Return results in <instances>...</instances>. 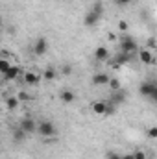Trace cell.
<instances>
[{
    "mask_svg": "<svg viewBox=\"0 0 157 159\" xmlns=\"http://www.w3.org/2000/svg\"><path fill=\"white\" fill-rule=\"evenodd\" d=\"M141 48H139V44L135 43L133 37H129V35H124L122 39H120V50L118 52H122V54H128V56H133L135 52H139Z\"/></svg>",
    "mask_w": 157,
    "mask_h": 159,
    "instance_id": "1",
    "label": "cell"
},
{
    "mask_svg": "<svg viewBox=\"0 0 157 159\" xmlns=\"http://www.w3.org/2000/svg\"><path fill=\"white\" fill-rule=\"evenodd\" d=\"M37 131H39L41 137L50 139V137H54V135H56V126H54V122H52V120H41L39 126H37Z\"/></svg>",
    "mask_w": 157,
    "mask_h": 159,
    "instance_id": "2",
    "label": "cell"
},
{
    "mask_svg": "<svg viewBox=\"0 0 157 159\" xmlns=\"http://www.w3.org/2000/svg\"><path fill=\"white\" fill-rule=\"evenodd\" d=\"M139 91H141V94H142V96H146V98H150V100L157 102V83L144 81V83H141Z\"/></svg>",
    "mask_w": 157,
    "mask_h": 159,
    "instance_id": "3",
    "label": "cell"
},
{
    "mask_svg": "<svg viewBox=\"0 0 157 159\" xmlns=\"http://www.w3.org/2000/svg\"><path fill=\"white\" fill-rule=\"evenodd\" d=\"M92 111L96 115H111L115 111V106L113 104H107V102H94L92 104Z\"/></svg>",
    "mask_w": 157,
    "mask_h": 159,
    "instance_id": "4",
    "label": "cell"
},
{
    "mask_svg": "<svg viewBox=\"0 0 157 159\" xmlns=\"http://www.w3.org/2000/svg\"><path fill=\"white\" fill-rule=\"evenodd\" d=\"M48 52V41L44 37H39V39L34 43V54L35 56H44Z\"/></svg>",
    "mask_w": 157,
    "mask_h": 159,
    "instance_id": "5",
    "label": "cell"
},
{
    "mask_svg": "<svg viewBox=\"0 0 157 159\" xmlns=\"http://www.w3.org/2000/svg\"><path fill=\"white\" fill-rule=\"evenodd\" d=\"M37 126H39V122H35V120L30 119V117L22 119V122H20V128H22L26 133H34V131H37Z\"/></svg>",
    "mask_w": 157,
    "mask_h": 159,
    "instance_id": "6",
    "label": "cell"
},
{
    "mask_svg": "<svg viewBox=\"0 0 157 159\" xmlns=\"http://www.w3.org/2000/svg\"><path fill=\"white\" fill-rule=\"evenodd\" d=\"M139 59H141V63H144V65H152L155 59H154V54H152V50L150 48H142V50H139Z\"/></svg>",
    "mask_w": 157,
    "mask_h": 159,
    "instance_id": "7",
    "label": "cell"
},
{
    "mask_svg": "<svg viewBox=\"0 0 157 159\" xmlns=\"http://www.w3.org/2000/svg\"><path fill=\"white\" fill-rule=\"evenodd\" d=\"M109 74H105V72H98V74H94L92 76V83L94 85H109Z\"/></svg>",
    "mask_w": 157,
    "mask_h": 159,
    "instance_id": "8",
    "label": "cell"
},
{
    "mask_svg": "<svg viewBox=\"0 0 157 159\" xmlns=\"http://www.w3.org/2000/svg\"><path fill=\"white\" fill-rule=\"evenodd\" d=\"M102 17L98 15V13H94V11H89L87 15H85V19H83V22H85V26H94L98 20H100Z\"/></svg>",
    "mask_w": 157,
    "mask_h": 159,
    "instance_id": "9",
    "label": "cell"
},
{
    "mask_svg": "<svg viewBox=\"0 0 157 159\" xmlns=\"http://www.w3.org/2000/svg\"><path fill=\"white\" fill-rule=\"evenodd\" d=\"M59 98H61L65 104H72V102L76 100V94H74V91H70V89H65V91H61Z\"/></svg>",
    "mask_w": 157,
    "mask_h": 159,
    "instance_id": "10",
    "label": "cell"
},
{
    "mask_svg": "<svg viewBox=\"0 0 157 159\" xmlns=\"http://www.w3.org/2000/svg\"><path fill=\"white\" fill-rule=\"evenodd\" d=\"M19 74H20L19 67H17V65H11V69H9L6 74H4V80H6V81H13V80L19 78Z\"/></svg>",
    "mask_w": 157,
    "mask_h": 159,
    "instance_id": "11",
    "label": "cell"
},
{
    "mask_svg": "<svg viewBox=\"0 0 157 159\" xmlns=\"http://www.w3.org/2000/svg\"><path fill=\"white\" fill-rule=\"evenodd\" d=\"M24 83H28V85H37L39 83L41 76L39 74H35V72H24Z\"/></svg>",
    "mask_w": 157,
    "mask_h": 159,
    "instance_id": "12",
    "label": "cell"
},
{
    "mask_svg": "<svg viewBox=\"0 0 157 159\" xmlns=\"http://www.w3.org/2000/svg\"><path fill=\"white\" fill-rule=\"evenodd\" d=\"M94 57H96V61H107V57H109V52H107V48H104V46H98V48L94 50Z\"/></svg>",
    "mask_w": 157,
    "mask_h": 159,
    "instance_id": "13",
    "label": "cell"
},
{
    "mask_svg": "<svg viewBox=\"0 0 157 159\" xmlns=\"http://www.w3.org/2000/svg\"><path fill=\"white\" fill-rule=\"evenodd\" d=\"M26 135H28V133H26L20 126H19L17 129H13V141H15V143H24V137H26Z\"/></svg>",
    "mask_w": 157,
    "mask_h": 159,
    "instance_id": "14",
    "label": "cell"
},
{
    "mask_svg": "<svg viewBox=\"0 0 157 159\" xmlns=\"http://www.w3.org/2000/svg\"><path fill=\"white\" fill-rule=\"evenodd\" d=\"M19 104H20L19 96H9V98L6 100V107H7V109H17V107H19Z\"/></svg>",
    "mask_w": 157,
    "mask_h": 159,
    "instance_id": "15",
    "label": "cell"
},
{
    "mask_svg": "<svg viewBox=\"0 0 157 159\" xmlns=\"http://www.w3.org/2000/svg\"><path fill=\"white\" fill-rule=\"evenodd\" d=\"M9 69H11V63H9L7 59H0V72H2V76H4Z\"/></svg>",
    "mask_w": 157,
    "mask_h": 159,
    "instance_id": "16",
    "label": "cell"
},
{
    "mask_svg": "<svg viewBox=\"0 0 157 159\" xmlns=\"http://www.w3.org/2000/svg\"><path fill=\"white\" fill-rule=\"evenodd\" d=\"M91 11H94V13H98V15L102 17V15H104V4H102V2L98 0V2H96V4L92 6V9H91Z\"/></svg>",
    "mask_w": 157,
    "mask_h": 159,
    "instance_id": "17",
    "label": "cell"
},
{
    "mask_svg": "<svg viewBox=\"0 0 157 159\" xmlns=\"http://www.w3.org/2000/svg\"><path fill=\"white\" fill-rule=\"evenodd\" d=\"M109 87H111L113 93H117V91H120V81H118L117 78H111L109 80Z\"/></svg>",
    "mask_w": 157,
    "mask_h": 159,
    "instance_id": "18",
    "label": "cell"
},
{
    "mask_svg": "<svg viewBox=\"0 0 157 159\" xmlns=\"http://www.w3.org/2000/svg\"><path fill=\"white\" fill-rule=\"evenodd\" d=\"M43 78L46 80V81H52V80L56 78V70H52V69H46V70H44V74H43Z\"/></svg>",
    "mask_w": 157,
    "mask_h": 159,
    "instance_id": "19",
    "label": "cell"
},
{
    "mask_svg": "<svg viewBox=\"0 0 157 159\" xmlns=\"http://www.w3.org/2000/svg\"><path fill=\"white\" fill-rule=\"evenodd\" d=\"M133 156H135V159H148V157H146V154H144L142 150H137V152H133Z\"/></svg>",
    "mask_w": 157,
    "mask_h": 159,
    "instance_id": "20",
    "label": "cell"
},
{
    "mask_svg": "<svg viewBox=\"0 0 157 159\" xmlns=\"http://www.w3.org/2000/svg\"><path fill=\"white\" fill-rule=\"evenodd\" d=\"M107 159H122V154H117V152H107Z\"/></svg>",
    "mask_w": 157,
    "mask_h": 159,
    "instance_id": "21",
    "label": "cell"
},
{
    "mask_svg": "<svg viewBox=\"0 0 157 159\" xmlns=\"http://www.w3.org/2000/svg\"><path fill=\"white\" fill-rule=\"evenodd\" d=\"M19 100H20V102H26V100H30V94L22 91V93H19Z\"/></svg>",
    "mask_w": 157,
    "mask_h": 159,
    "instance_id": "22",
    "label": "cell"
},
{
    "mask_svg": "<svg viewBox=\"0 0 157 159\" xmlns=\"http://www.w3.org/2000/svg\"><path fill=\"white\" fill-rule=\"evenodd\" d=\"M61 72H63V74H72V67H70V65H63Z\"/></svg>",
    "mask_w": 157,
    "mask_h": 159,
    "instance_id": "23",
    "label": "cell"
},
{
    "mask_svg": "<svg viewBox=\"0 0 157 159\" xmlns=\"http://www.w3.org/2000/svg\"><path fill=\"white\" fill-rule=\"evenodd\" d=\"M148 137L157 139V128H150V129H148Z\"/></svg>",
    "mask_w": 157,
    "mask_h": 159,
    "instance_id": "24",
    "label": "cell"
},
{
    "mask_svg": "<svg viewBox=\"0 0 157 159\" xmlns=\"http://www.w3.org/2000/svg\"><path fill=\"white\" fill-rule=\"evenodd\" d=\"M122 159H135V156H133V152L131 154H122Z\"/></svg>",
    "mask_w": 157,
    "mask_h": 159,
    "instance_id": "25",
    "label": "cell"
},
{
    "mask_svg": "<svg viewBox=\"0 0 157 159\" xmlns=\"http://www.w3.org/2000/svg\"><path fill=\"white\" fill-rule=\"evenodd\" d=\"M118 28H120V30H126V28H128V24H126L124 20H120V22H118Z\"/></svg>",
    "mask_w": 157,
    "mask_h": 159,
    "instance_id": "26",
    "label": "cell"
},
{
    "mask_svg": "<svg viewBox=\"0 0 157 159\" xmlns=\"http://www.w3.org/2000/svg\"><path fill=\"white\" fill-rule=\"evenodd\" d=\"M118 4H122V6H126V4H129V2H133V0H117Z\"/></svg>",
    "mask_w": 157,
    "mask_h": 159,
    "instance_id": "27",
    "label": "cell"
},
{
    "mask_svg": "<svg viewBox=\"0 0 157 159\" xmlns=\"http://www.w3.org/2000/svg\"><path fill=\"white\" fill-rule=\"evenodd\" d=\"M69 2H70V0H69Z\"/></svg>",
    "mask_w": 157,
    "mask_h": 159,
    "instance_id": "28",
    "label": "cell"
}]
</instances>
